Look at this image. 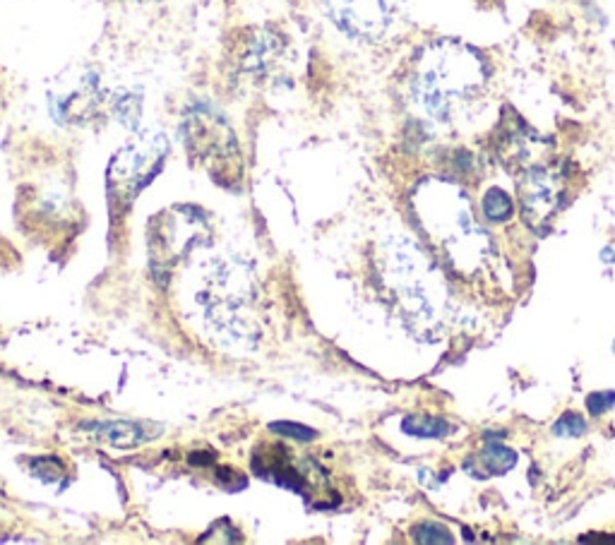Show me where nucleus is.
Segmentation results:
<instances>
[{"mask_svg":"<svg viewBox=\"0 0 615 545\" xmlns=\"http://www.w3.org/2000/svg\"><path fill=\"white\" fill-rule=\"evenodd\" d=\"M260 289L248 263L217 257L202 271L198 305L217 337L236 349H253L260 341Z\"/></svg>","mask_w":615,"mask_h":545,"instance_id":"obj_2","label":"nucleus"},{"mask_svg":"<svg viewBox=\"0 0 615 545\" xmlns=\"http://www.w3.org/2000/svg\"><path fill=\"white\" fill-rule=\"evenodd\" d=\"M411 538L416 543H454V536L450 534L448 526L438 522H421L411 529Z\"/></svg>","mask_w":615,"mask_h":545,"instance_id":"obj_15","label":"nucleus"},{"mask_svg":"<svg viewBox=\"0 0 615 545\" xmlns=\"http://www.w3.org/2000/svg\"><path fill=\"white\" fill-rule=\"evenodd\" d=\"M181 138L188 152L200 159L217 181L231 183L241 176L239 171V140L229 123L221 118L214 108L195 106L181 123Z\"/></svg>","mask_w":615,"mask_h":545,"instance_id":"obj_4","label":"nucleus"},{"mask_svg":"<svg viewBox=\"0 0 615 545\" xmlns=\"http://www.w3.org/2000/svg\"><path fill=\"white\" fill-rule=\"evenodd\" d=\"M209 239L205 214L193 207H176L159 214L150 229V259L154 269H174L198 243Z\"/></svg>","mask_w":615,"mask_h":545,"instance_id":"obj_5","label":"nucleus"},{"mask_svg":"<svg viewBox=\"0 0 615 545\" xmlns=\"http://www.w3.org/2000/svg\"><path fill=\"white\" fill-rule=\"evenodd\" d=\"M402 430L418 440H442L448 438L450 424L438 416H407L402 420Z\"/></svg>","mask_w":615,"mask_h":545,"instance_id":"obj_13","label":"nucleus"},{"mask_svg":"<svg viewBox=\"0 0 615 545\" xmlns=\"http://www.w3.org/2000/svg\"><path fill=\"white\" fill-rule=\"evenodd\" d=\"M253 464L263 478L297 490L303 498H320L327 490V476L320 464L313 460L299 462V456L285 448H267V452H257Z\"/></svg>","mask_w":615,"mask_h":545,"instance_id":"obj_8","label":"nucleus"},{"mask_svg":"<svg viewBox=\"0 0 615 545\" xmlns=\"http://www.w3.org/2000/svg\"><path fill=\"white\" fill-rule=\"evenodd\" d=\"M562 181L556 171L550 169H532L526 171L520 181V195L524 214L538 212V219L546 212H556L562 205Z\"/></svg>","mask_w":615,"mask_h":545,"instance_id":"obj_9","label":"nucleus"},{"mask_svg":"<svg viewBox=\"0 0 615 545\" xmlns=\"http://www.w3.org/2000/svg\"><path fill=\"white\" fill-rule=\"evenodd\" d=\"M48 104H51L54 116L66 126H88L102 114V106L106 104V90L102 86L100 72H66L48 92Z\"/></svg>","mask_w":615,"mask_h":545,"instance_id":"obj_6","label":"nucleus"},{"mask_svg":"<svg viewBox=\"0 0 615 545\" xmlns=\"http://www.w3.org/2000/svg\"><path fill=\"white\" fill-rule=\"evenodd\" d=\"M517 464V454L502 444H488L481 454H474L464 468L469 471L474 478H494L502 476Z\"/></svg>","mask_w":615,"mask_h":545,"instance_id":"obj_12","label":"nucleus"},{"mask_svg":"<svg viewBox=\"0 0 615 545\" xmlns=\"http://www.w3.org/2000/svg\"><path fill=\"white\" fill-rule=\"evenodd\" d=\"M488 60L460 42H436L418 58L414 96L418 106L442 126H454L474 114L488 90Z\"/></svg>","mask_w":615,"mask_h":545,"instance_id":"obj_1","label":"nucleus"},{"mask_svg":"<svg viewBox=\"0 0 615 545\" xmlns=\"http://www.w3.org/2000/svg\"><path fill=\"white\" fill-rule=\"evenodd\" d=\"M498 154L506 161H522L532 156V142L536 140V132L520 116H512L510 123H502L498 128Z\"/></svg>","mask_w":615,"mask_h":545,"instance_id":"obj_11","label":"nucleus"},{"mask_svg":"<svg viewBox=\"0 0 615 545\" xmlns=\"http://www.w3.org/2000/svg\"><path fill=\"white\" fill-rule=\"evenodd\" d=\"M481 212L488 221L498 224V221H508L514 214V205L506 190L490 188V190H486L484 200H481Z\"/></svg>","mask_w":615,"mask_h":545,"instance_id":"obj_14","label":"nucleus"},{"mask_svg":"<svg viewBox=\"0 0 615 545\" xmlns=\"http://www.w3.org/2000/svg\"><path fill=\"white\" fill-rule=\"evenodd\" d=\"M587 432V420L580 414H562L556 424H553V436L556 438H582Z\"/></svg>","mask_w":615,"mask_h":545,"instance_id":"obj_16","label":"nucleus"},{"mask_svg":"<svg viewBox=\"0 0 615 545\" xmlns=\"http://www.w3.org/2000/svg\"><path fill=\"white\" fill-rule=\"evenodd\" d=\"M169 156V140L164 132L147 130L132 138L118 154L111 159L106 173L108 197L116 207L132 205L135 197L142 193L162 171Z\"/></svg>","mask_w":615,"mask_h":545,"instance_id":"obj_3","label":"nucleus"},{"mask_svg":"<svg viewBox=\"0 0 615 545\" xmlns=\"http://www.w3.org/2000/svg\"><path fill=\"white\" fill-rule=\"evenodd\" d=\"M615 406V392L604 390V392H592L587 396V411L592 416H604Z\"/></svg>","mask_w":615,"mask_h":545,"instance_id":"obj_17","label":"nucleus"},{"mask_svg":"<svg viewBox=\"0 0 615 545\" xmlns=\"http://www.w3.org/2000/svg\"><path fill=\"white\" fill-rule=\"evenodd\" d=\"M329 20L351 39L380 42L397 20L399 0H325Z\"/></svg>","mask_w":615,"mask_h":545,"instance_id":"obj_7","label":"nucleus"},{"mask_svg":"<svg viewBox=\"0 0 615 545\" xmlns=\"http://www.w3.org/2000/svg\"><path fill=\"white\" fill-rule=\"evenodd\" d=\"M102 440L116 444V448H138L142 442L154 440L162 428L152 424H138V420H111V424L90 426Z\"/></svg>","mask_w":615,"mask_h":545,"instance_id":"obj_10","label":"nucleus"},{"mask_svg":"<svg viewBox=\"0 0 615 545\" xmlns=\"http://www.w3.org/2000/svg\"><path fill=\"white\" fill-rule=\"evenodd\" d=\"M272 430L279 432V436L293 438V440H313L315 438V432L311 428H303V426H297V424H275Z\"/></svg>","mask_w":615,"mask_h":545,"instance_id":"obj_19","label":"nucleus"},{"mask_svg":"<svg viewBox=\"0 0 615 545\" xmlns=\"http://www.w3.org/2000/svg\"><path fill=\"white\" fill-rule=\"evenodd\" d=\"M116 114H118V118L123 123H126V126L135 128V126H138V120H140V98L132 96V102H130V98L123 94L118 102H116Z\"/></svg>","mask_w":615,"mask_h":545,"instance_id":"obj_18","label":"nucleus"}]
</instances>
